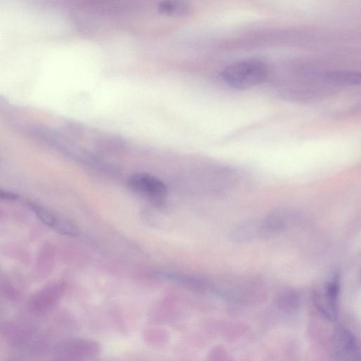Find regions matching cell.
I'll return each instance as SVG.
<instances>
[{
	"label": "cell",
	"instance_id": "cell-11",
	"mask_svg": "<svg viewBox=\"0 0 361 361\" xmlns=\"http://www.w3.org/2000/svg\"><path fill=\"white\" fill-rule=\"evenodd\" d=\"M158 11L166 16L183 17L190 13L191 7L184 0H164L159 4Z\"/></svg>",
	"mask_w": 361,
	"mask_h": 361
},
{
	"label": "cell",
	"instance_id": "cell-14",
	"mask_svg": "<svg viewBox=\"0 0 361 361\" xmlns=\"http://www.w3.org/2000/svg\"><path fill=\"white\" fill-rule=\"evenodd\" d=\"M360 281H361V268H360Z\"/></svg>",
	"mask_w": 361,
	"mask_h": 361
},
{
	"label": "cell",
	"instance_id": "cell-3",
	"mask_svg": "<svg viewBox=\"0 0 361 361\" xmlns=\"http://www.w3.org/2000/svg\"><path fill=\"white\" fill-rule=\"evenodd\" d=\"M340 292L341 275L339 272L333 273L313 291V304L327 320L334 322L338 318Z\"/></svg>",
	"mask_w": 361,
	"mask_h": 361
},
{
	"label": "cell",
	"instance_id": "cell-7",
	"mask_svg": "<svg viewBox=\"0 0 361 361\" xmlns=\"http://www.w3.org/2000/svg\"><path fill=\"white\" fill-rule=\"evenodd\" d=\"M67 290V284L56 281L45 286L33 295L29 308L35 313L44 315L52 311L60 302Z\"/></svg>",
	"mask_w": 361,
	"mask_h": 361
},
{
	"label": "cell",
	"instance_id": "cell-4",
	"mask_svg": "<svg viewBox=\"0 0 361 361\" xmlns=\"http://www.w3.org/2000/svg\"><path fill=\"white\" fill-rule=\"evenodd\" d=\"M287 221L282 214L275 213L257 221L246 223L235 229L231 237L235 242H249L270 237L285 230Z\"/></svg>",
	"mask_w": 361,
	"mask_h": 361
},
{
	"label": "cell",
	"instance_id": "cell-5",
	"mask_svg": "<svg viewBox=\"0 0 361 361\" xmlns=\"http://www.w3.org/2000/svg\"><path fill=\"white\" fill-rule=\"evenodd\" d=\"M330 351L336 360L361 361V341L346 327L337 325L332 334Z\"/></svg>",
	"mask_w": 361,
	"mask_h": 361
},
{
	"label": "cell",
	"instance_id": "cell-9",
	"mask_svg": "<svg viewBox=\"0 0 361 361\" xmlns=\"http://www.w3.org/2000/svg\"><path fill=\"white\" fill-rule=\"evenodd\" d=\"M29 207L43 223L55 232L69 237H76L79 235L78 228L72 222L35 204H30Z\"/></svg>",
	"mask_w": 361,
	"mask_h": 361
},
{
	"label": "cell",
	"instance_id": "cell-2",
	"mask_svg": "<svg viewBox=\"0 0 361 361\" xmlns=\"http://www.w3.org/2000/svg\"><path fill=\"white\" fill-rule=\"evenodd\" d=\"M211 292L222 298L237 304H251L261 300L265 294L263 285L254 280L226 279L211 283Z\"/></svg>",
	"mask_w": 361,
	"mask_h": 361
},
{
	"label": "cell",
	"instance_id": "cell-6",
	"mask_svg": "<svg viewBox=\"0 0 361 361\" xmlns=\"http://www.w3.org/2000/svg\"><path fill=\"white\" fill-rule=\"evenodd\" d=\"M98 343L84 339H73L58 343L53 349V355L60 360H87L99 354Z\"/></svg>",
	"mask_w": 361,
	"mask_h": 361
},
{
	"label": "cell",
	"instance_id": "cell-13",
	"mask_svg": "<svg viewBox=\"0 0 361 361\" xmlns=\"http://www.w3.org/2000/svg\"><path fill=\"white\" fill-rule=\"evenodd\" d=\"M0 197H1L3 200L17 201L19 199L18 195L8 192H2L1 195H0Z\"/></svg>",
	"mask_w": 361,
	"mask_h": 361
},
{
	"label": "cell",
	"instance_id": "cell-12",
	"mask_svg": "<svg viewBox=\"0 0 361 361\" xmlns=\"http://www.w3.org/2000/svg\"><path fill=\"white\" fill-rule=\"evenodd\" d=\"M55 263V250L51 244H46L40 251L37 271L39 276L46 277L53 270Z\"/></svg>",
	"mask_w": 361,
	"mask_h": 361
},
{
	"label": "cell",
	"instance_id": "cell-10",
	"mask_svg": "<svg viewBox=\"0 0 361 361\" xmlns=\"http://www.w3.org/2000/svg\"><path fill=\"white\" fill-rule=\"evenodd\" d=\"M276 306L281 311L292 314L298 310L301 305V296L294 289H287L280 292L275 299Z\"/></svg>",
	"mask_w": 361,
	"mask_h": 361
},
{
	"label": "cell",
	"instance_id": "cell-1",
	"mask_svg": "<svg viewBox=\"0 0 361 361\" xmlns=\"http://www.w3.org/2000/svg\"><path fill=\"white\" fill-rule=\"evenodd\" d=\"M268 65L258 60H248L235 63L222 73L225 83L235 89L244 90L255 87L268 77Z\"/></svg>",
	"mask_w": 361,
	"mask_h": 361
},
{
	"label": "cell",
	"instance_id": "cell-8",
	"mask_svg": "<svg viewBox=\"0 0 361 361\" xmlns=\"http://www.w3.org/2000/svg\"><path fill=\"white\" fill-rule=\"evenodd\" d=\"M131 190L156 202H161L166 195V188L158 178L145 173L133 176L128 182Z\"/></svg>",
	"mask_w": 361,
	"mask_h": 361
}]
</instances>
